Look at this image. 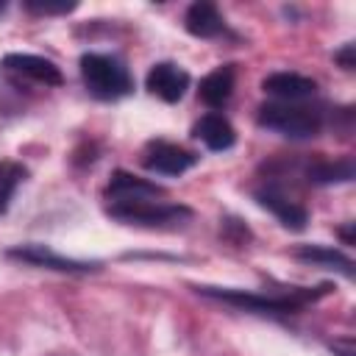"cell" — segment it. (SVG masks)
Segmentation results:
<instances>
[{
  "instance_id": "cell-13",
  "label": "cell",
  "mask_w": 356,
  "mask_h": 356,
  "mask_svg": "<svg viewBox=\"0 0 356 356\" xmlns=\"http://www.w3.org/2000/svg\"><path fill=\"white\" fill-rule=\"evenodd\" d=\"M234 81H236V72H234V64H222L217 70H211L203 81H200V100L211 108H220L231 100L234 95Z\"/></svg>"
},
{
  "instance_id": "cell-4",
  "label": "cell",
  "mask_w": 356,
  "mask_h": 356,
  "mask_svg": "<svg viewBox=\"0 0 356 356\" xmlns=\"http://www.w3.org/2000/svg\"><path fill=\"white\" fill-rule=\"evenodd\" d=\"M81 78L92 97L97 100H120L131 95L134 78L128 67L108 53H83L81 56Z\"/></svg>"
},
{
  "instance_id": "cell-1",
  "label": "cell",
  "mask_w": 356,
  "mask_h": 356,
  "mask_svg": "<svg viewBox=\"0 0 356 356\" xmlns=\"http://www.w3.org/2000/svg\"><path fill=\"white\" fill-rule=\"evenodd\" d=\"M106 211L117 222L142 228H172L192 217V209L167 200L161 186L125 170H117L106 184Z\"/></svg>"
},
{
  "instance_id": "cell-6",
  "label": "cell",
  "mask_w": 356,
  "mask_h": 356,
  "mask_svg": "<svg viewBox=\"0 0 356 356\" xmlns=\"http://www.w3.org/2000/svg\"><path fill=\"white\" fill-rule=\"evenodd\" d=\"M8 259H17V261L31 264V267L56 270V273H92V270H97V267H100L97 261H81V259L61 256V253L50 250L47 245H39V242L11 248V250H8Z\"/></svg>"
},
{
  "instance_id": "cell-3",
  "label": "cell",
  "mask_w": 356,
  "mask_h": 356,
  "mask_svg": "<svg viewBox=\"0 0 356 356\" xmlns=\"http://www.w3.org/2000/svg\"><path fill=\"white\" fill-rule=\"evenodd\" d=\"M259 125L289 139H309L323 131V111L303 100H273L256 114Z\"/></svg>"
},
{
  "instance_id": "cell-10",
  "label": "cell",
  "mask_w": 356,
  "mask_h": 356,
  "mask_svg": "<svg viewBox=\"0 0 356 356\" xmlns=\"http://www.w3.org/2000/svg\"><path fill=\"white\" fill-rule=\"evenodd\" d=\"M261 89L275 100H306L317 92V83L298 72H273L261 81Z\"/></svg>"
},
{
  "instance_id": "cell-20",
  "label": "cell",
  "mask_w": 356,
  "mask_h": 356,
  "mask_svg": "<svg viewBox=\"0 0 356 356\" xmlns=\"http://www.w3.org/2000/svg\"><path fill=\"white\" fill-rule=\"evenodd\" d=\"M3 8H6V3H0V11H3Z\"/></svg>"
},
{
  "instance_id": "cell-12",
  "label": "cell",
  "mask_w": 356,
  "mask_h": 356,
  "mask_svg": "<svg viewBox=\"0 0 356 356\" xmlns=\"http://www.w3.org/2000/svg\"><path fill=\"white\" fill-rule=\"evenodd\" d=\"M184 25H186V31H189L192 36H197V39H217V36L225 33V19H222V14L217 11V6L203 3V0H200V3H192V6L186 8Z\"/></svg>"
},
{
  "instance_id": "cell-19",
  "label": "cell",
  "mask_w": 356,
  "mask_h": 356,
  "mask_svg": "<svg viewBox=\"0 0 356 356\" xmlns=\"http://www.w3.org/2000/svg\"><path fill=\"white\" fill-rule=\"evenodd\" d=\"M339 234H342V239H345V245H350V242H353V222H348V225H345V228H342Z\"/></svg>"
},
{
  "instance_id": "cell-18",
  "label": "cell",
  "mask_w": 356,
  "mask_h": 356,
  "mask_svg": "<svg viewBox=\"0 0 356 356\" xmlns=\"http://www.w3.org/2000/svg\"><path fill=\"white\" fill-rule=\"evenodd\" d=\"M353 53H356V47L348 42L342 50H337L334 53V61L342 67V70H348V72H353V67H356V61H353Z\"/></svg>"
},
{
  "instance_id": "cell-14",
  "label": "cell",
  "mask_w": 356,
  "mask_h": 356,
  "mask_svg": "<svg viewBox=\"0 0 356 356\" xmlns=\"http://www.w3.org/2000/svg\"><path fill=\"white\" fill-rule=\"evenodd\" d=\"M295 256H298L300 261L337 270V273H342L345 278L353 275V261H350L342 250H337V248H325V245H300V248L295 250Z\"/></svg>"
},
{
  "instance_id": "cell-7",
  "label": "cell",
  "mask_w": 356,
  "mask_h": 356,
  "mask_svg": "<svg viewBox=\"0 0 356 356\" xmlns=\"http://www.w3.org/2000/svg\"><path fill=\"white\" fill-rule=\"evenodd\" d=\"M3 70L14 78L33 81L39 86H61V81H64L61 70L50 58H42L33 53H8L3 58Z\"/></svg>"
},
{
  "instance_id": "cell-15",
  "label": "cell",
  "mask_w": 356,
  "mask_h": 356,
  "mask_svg": "<svg viewBox=\"0 0 356 356\" xmlns=\"http://www.w3.org/2000/svg\"><path fill=\"white\" fill-rule=\"evenodd\" d=\"M306 178L312 184H342L353 178V159H314L306 164Z\"/></svg>"
},
{
  "instance_id": "cell-17",
  "label": "cell",
  "mask_w": 356,
  "mask_h": 356,
  "mask_svg": "<svg viewBox=\"0 0 356 356\" xmlns=\"http://www.w3.org/2000/svg\"><path fill=\"white\" fill-rule=\"evenodd\" d=\"M28 11L33 14H70L75 11V3H47V0H28L25 3Z\"/></svg>"
},
{
  "instance_id": "cell-11",
  "label": "cell",
  "mask_w": 356,
  "mask_h": 356,
  "mask_svg": "<svg viewBox=\"0 0 356 356\" xmlns=\"http://www.w3.org/2000/svg\"><path fill=\"white\" fill-rule=\"evenodd\" d=\"M195 139H200L209 150H228V147H234V142H236V131H234V125L222 117V114H217V111H209V114H203L197 122H195Z\"/></svg>"
},
{
  "instance_id": "cell-9",
  "label": "cell",
  "mask_w": 356,
  "mask_h": 356,
  "mask_svg": "<svg viewBox=\"0 0 356 356\" xmlns=\"http://www.w3.org/2000/svg\"><path fill=\"white\" fill-rule=\"evenodd\" d=\"M145 86L150 95L161 97L164 103H178L189 89V72L172 61H159L150 67Z\"/></svg>"
},
{
  "instance_id": "cell-5",
  "label": "cell",
  "mask_w": 356,
  "mask_h": 356,
  "mask_svg": "<svg viewBox=\"0 0 356 356\" xmlns=\"http://www.w3.org/2000/svg\"><path fill=\"white\" fill-rule=\"evenodd\" d=\"M197 156L175 142L167 139H153L145 145L142 150V164L145 170L156 172V175H184L189 167H195Z\"/></svg>"
},
{
  "instance_id": "cell-2",
  "label": "cell",
  "mask_w": 356,
  "mask_h": 356,
  "mask_svg": "<svg viewBox=\"0 0 356 356\" xmlns=\"http://www.w3.org/2000/svg\"><path fill=\"white\" fill-rule=\"evenodd\" d=\"M200 295L222 300L228 306L253 312V314H295L306 303H314L328 292V284L317 289H289L281 295H264V292H245V289H220V286H197Z\"/></svg>"
},
{
  "instance_id": "cell-16",
  "label": "cell",
  "mask_w": 356,
  "mask_h": 356,
  "mask_svg": "<svg viewBox=\"0 0 356 356\" xmlns=\"http://www.w3.org/2000/svg\"><path fill=\"white\" fill-rule=\"evenodd\" d=\"M25 178H28V170L19 161H0V214L8 211V206Z\"/></svg>"
},
{
  "instance_id": "cell-8",
  "label": "cell",
  "mask_w": 356,
  "mask_h": 356,
  "mask_svg": "<svg viewBox=\"0 0 356 356\" xmlns=\"http://www.w3.org/2000/svg\"><path fill=\"white\" fill-rule=\"evenodd\" d=\"M256 200H259V206L267 209L284 228L303 231L306 222H309V211H306L295 197H289L284 189H278L275 184H264L261 189H256Z\"/></svg>"
}]
</instances>
